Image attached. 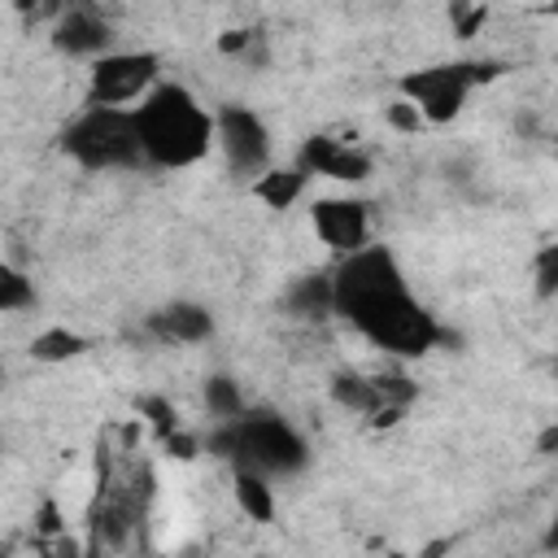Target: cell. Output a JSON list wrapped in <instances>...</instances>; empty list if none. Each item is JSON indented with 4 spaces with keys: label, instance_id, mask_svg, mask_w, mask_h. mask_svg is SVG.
<instances>
[{
    "label": "cell",
    "instance_id": "cell-15",
    "mask_svg": "<svg viewBox=\"0 0 558 558\" xmlns=\"http://www.w3.org/2000/svg\"><path fill=\"white\" fill-rule=\"evenodd\" d=\"M87 349H92V340L78 336V331H70V327H44L31 340V357L35 362H70V357H78Z\"/></svg>",
    "mask_w": 558,
    "mask_h": 558
},
{
    "label": "cell",
    "instance_id": "cell-29",
    "mask_svg": "<svg viewBox=\"0 0 558 558\" xmlns=\"http://www.w3.org/2000/svg\"><path fill=\"white\" fill-rule=\"evenodd\" d=\"M545 13H554V17H558V0H549V4H545Z\"/></svg>",
    "mask_w": 558,
    "mask_h": 558
},
{
    "label": "cell",
    "instance_id": "cell-11",
    "mask_svg": "<svg viewBox=\"0 0 558 558\" xmlns=\"http://www.w3.org/2000/svg\"><path fill=\"white\" fill-rule=\"evenodd\" d=\"M283 305L296 318H327V314H336V279L331 275H301L288 283Z\"/></svg>",
    "mask_w": 558,
    "mask_h": 558
},
{
    "label": "cell",
    "instance_id": "cell-27",
    "mask_svg": "<svg viewBox=\"0 0 558 558\" xmlns=\"http://www.w3.org/2000/svg\"><path fill=\"white\" fill-rule=\"evenodd\" d=\"M536 453H541V458H549V453H558V423H549V427H541V436H536Z\"/></svg>",
    "mask_w": 558,
    "mask_h": 558
},
{
    "label": "cell",
    "instance_id": "cell-6",
    "mask_svg": "<svg viewBox=\"0 0 558 558\" xmlns=\"http://www.w3.org/2000/svg\"><path fill=\"white\" fill-rule=\"evenodd\" d=\"M161 78L157 52H105L87 70V105H122L144 100Z\"/></svg>",
    "mask_w": 558,
    "mask_h": 558
},
{
    "label": "cell",
    "instance_id": "cell-28",
    "mask_svg": "<svg viewBox=\"0 0 558 558\" xmlns=\"http://www.w3.org/2000/svg\"><path fill=\"white\" fill-rule=\"evenodd\" d=\"M541 545H545V549H554V554H558V514H554V519H549V527H545V541H541Z\"/></svg>",
    "mask_w": 558,
    "mask_h": 558
},
{
    "label": "cell",
    "instance_id": "cell-4",
    "mask_svg": "<svg viewBox=\"0 0 558 558\" xmlns=\"http://www.w3.org/2000/svg\"><path fill=\"white\" fill-rule=\"evenodd\" d=\"M61 153L83 170H126L144 161L135 109L122 105H87L65 131Z\"/></svg>",
    "mask_w": 558,
    "mask_h": 558
},
{
    "label": "cell",
    "instance_id": "cell-23",
    "mask_svg": "<svg viewBox=\"0 0 558 558\" xmlns=\"http://www.w3.org/2000/svg\"><path fill=\"white\" fill-rule=\"evenodd\" d=\"M384 122H388L397 135H418V126H423L427 118L418 113V105H414V100H405V96L397 92V96L384 105Z\"/></svg>",
    "mask_w": 558,
    "mask_h": 558
},
{
    "label": "cell",
    "instance_id": "cell-3",
    "mask_svg": "<svg viewBox=\"0 0 558 558\" xmlns=\"http://www.w3.org/2000/svg\"><path fill=\"white\" fill-rule=\"evenodd\" d=\"M209 453L227 458L231 466H248L262 475H296L310 466V445L305 436L270 410H244L240 418H222L209 436Z\"/></svg>",
    "mask_w": 558,
    "mask_h": 558
},
{
    "label": "cell",
    "instance_id": "cell-21",
    "mask_svg": "<svg viewBox=\"0 0 558 558\" xmlns=\"http://www.w3.org/2000/svg\"><path fill=\"white\" fill-rule=\"evenodd\" d=\"M532 288L541 301L558 296V244H545L536 257H532Z\"/></svg>",
    "mask_w": 558,
    "mask_h": 558
},
{
    "label": "cell",
    "instance_id": "cell-19",
    "mask_svg": "<svg viewBox=\"0 0 558 558\" xmlns=\"http://www.w3.org/2000/svg\"><path fill=\"white\" fill-rule=\"evenodd\" d=\"M366 174H371V157H366L362 148H353V144H340V153L331 157V166H327L323 179H336V183H362Z\"/></svg>",
    "mask_w": 558,
    "mask_h": 558
},
{
    "label": "cell",
    "instance_id": "cell-25",
    "mask_svg": "<svg viewBox=\"0 0 558 558\" xmlns=\"http://www.w3.org/2000/svg\"><path fill=\"white\" fill-rule=\"evenodd\" d=\"M253 44H257V35H253V31H240V26H231V31L218 35V52H222V57H248Z\"/></svg>",
    "mask_w": 558,
    "mask_h": 558
},
{
    "label": "cell",
    "instance_id": "cell-8",
    "mask_svg": "<svg viewBox=\"0 0 558 558\" xmlns=\"http://www.w3.org/2000/svg\"><path fill=\"white\" fill-rule=\"evenodd\" d=\"M310 227L340 257L371 244V209L357 196H318L310 205Z\"/></svg>",
    "mask_w": 558,
    "mask_h": 558
},
{
    "label": "cell",
    "instance_id": "cell-10",
    "mask_svg": "<svg viewBox=\"0 0 558 558\" xmlns=\"http://www.w3.org/2000/svg\"><path fill=\"white\" fill-rule=\"evenodd\" d=\"M148 331L170 344H201L214 336V314L201 301H170L166 310L148 314Z\"/></svg>",
    "mask_w": 558,
    "mask_h": 558
},
{
    "label": "cell",
    "instance_id": "cell-9",
    "mask_svg": "<svg viewBox=\"0 0 558 558\" xmlns=\"http://www.w3.org/2000/svg\"><path fill=\"white\" fill-rule=\"evenodd\" d=\"M109 44H113V26H109V17L92 0H70L61 9L57 26H52V48L57 52H65V57H92L96 61V57L113 52Z\"/></svg>",
    "mask_w": 558,
    "mask_h": 558
},
{
    "label": "cell",
    "instance_id": "cell-24",
    "mask_svg": "<svg viewBox=\"0 0 558 558\" xmlns=\"http://www.w3.org/2000/svg\"><path fill=\"white\" fill-rule=\"evenodd\" d=\"M161 449H166V458H174V462H192L196 453H201V440L192 436V432H183V427H174L166 440H161Z\"/></svg>",
    "mask_w": 558,
    "mask_h": 558
},
{
    "label": "cell",
    "instance_id": "cell-16",
    "mask_svg": "<svg viewBox=\"0 0 558 558\" xmlns=\"http://www.w3.org/2000/svg\"><path fill=\"white\" fill-rule=\"evenodd\" d=\"M39 305V292H35V279L26 270H17L13 262L0 266V310L4 314H22V310H35Z\"/></svg>",
    "mask_w": 558,
    "mask_h": 558
},
{
    "label": "cell",
    "instance_id": "cell-17",
    "mask_svg": "<svg viewBox=\"0 0 558 558\" xmlns=\"http://www.w3.org/2000/svg\"><path fill=\"white\" fill-rule=\"evenodd\" d=\"M205 405H209V414L218 423L222 418H240L244 414V392H240V384L231 375H209L205 379Z\"/></svg>",
    "mask_w": 558,
    "mask_h": 558
},
{
    "label": "cell",
    "instance_id": "cell-5",
    "mask_svg": "<svg viewBox=\"0 0 558 558\" xmlns=\"http://www.w3.org/2000/svg\"><path fill=\"white\" fill-rule=\"evenodd\" d=\"M475 87H480L475 83V61H436V65H418V70L397 78V92L405 100H414L418 113L432 126L453 122Z\"/></svg>",
    "mask_w": 558,
    "mask_h": 558
},
{
    "label": "cell",
    "instance_id": "cell-30",
    "mask_svg": "<svg viewBox=\"0 0 558 558\" xmlns=\"http://www.w3.org/2000/svg\"><path fill=\"white\" fill-rule=\"evenodd\" d=\"M549 366H554V375H558V353H554V362H549Z\"/></svg>",
    "mask_w": 558,
    "mask_h": 558
},
{
    "label": "cell",
    "instance_id": "cell-12",
    "mask_svg": "<svg viewBox=\"0 0 558 558\" xmlns=\"http://www.w3.org/2000/svg\"><path fill=\"white\" fill-rule=\"evenodd\" d=\"M305 170L301 166H270V170H262L257 179H253V196L266 205V209H292L301 196H305Z\"/></svg>",
    "mask_w": 558,
    "mask_h": 558
},
{
    "label": "cell",
    "instance_id": "cell-31",
    "mask_svg": "<svg viewBox=\"0 0 558 558\" xmlns=\"http://www.w3.org/2000/svg\"><path fill=\"white\" fill-rule=\"evenodd\" d=\"M554 157H558V135H554Z\"/></svg>",
    "mask_w": 558,
    "mask_h": 558
},
{
    "label": "cell",
    "instance_id": "cell-14",
    "mask_svg": "<svg viewBox=\"0 0 558 558\" xmlns=\"http://www.w3.org/2000/svg\"><path fill=\"white\" fill-rule=\"evenodd\" d=\"M235 501L248 519L257 523H270L275 519V488H270V475L262 471H248V466H235Z\"/></svg>",
    "mask_w": 558,
    "mask_h": 558
},
{
    "label": "cell",
    "instance_id": "cell-7",
    "mask_svg": "<svg viewBox=\"0 0 558 558\" xmlns=\"http://www.w3.org/2000/svg\"><path fill=\"white\" fill-rule=\"evenodd\" d=\"M214 140H218L231 174H240V179L253 174L257 179L262 170H270V131H266L257 109L235 105V100L218 105L214 109Z\"/></svg>",
    "mask_w": 558,
    "mask_h": 558
},
{
    "label": "cell",
    "instance_id": "cell-13",
    "mask_svg": "<svg viewBox=\"0 0 558 558\" xmlns=\"http://www.w3.org/2000/svg\"><path fill=\"white\" fill-rule=\"evenodd\" d=\"M331 401L344 405V410H357V414H375L384 405L375 375H357V371H336L331 375Z\"/></svg>",
    "mask_w": 558,
    "mask_h": 558
},
{
    "label": "cell",
    "instance_id": "cell-20",
    "mask_svg": "<svg viewBox=\"0 0 558 558\" xmlns=\"http://www.w3.org/2000/svg\"><path fill=\"white\" fill-rule=\"evenodd\" d=\"M135 410H140V418H148V427L157 432V440H166V436L179 427V414H174V405H170L166 397H157V392H144V397L135 401Z\"/></svg>",
    "mask_w": 558,
    "mask_h": 558
},
{
    "label": "cell",
    "instance_id": "cell-22",
    "mask_svg": "<svg viewBox=\"0 0 558 558\" xmlns=\"http://www.w3.org/2000/svg\"><path fill=\"white\" fill-rule=\"evenodd\" d=\"M449 22H453V35L458 39H475L480 26L488 22V4H480V0H453L449 4Z\"/></svg>",
    "mask_w": 558,
    "mask_h": 558
},
{
    "label": "cell",
    "instance_id": "cell-1",
    "mask_svg": "<svg viewBox=\"0 0 558 558\" xmlns=\"http://www.w3.org/2000/svg\"><path fill=\"white\" fill-rule=\"evenodd\" d=\"M336 314L349 318L371 344L397 357H423L449 340V331L418 305L397 257L384 244H366L336 266Z\"/></svg>",
    "mask_w": 558,
    "mask_h": 558
},
{
    "label": "cell",
    "instance_id": "cell-18",
    "mask_svg": "<svg viewBox=\"0 0 558 558\" xmlns=\"http://www.w3.org/2000/svg\"><path fill=\"white\" fill-rule=\"evenodd\" d=\"M340 144H344V140H336V135H310V140L301 144V153H296V166H301L305 174H327V166H331V157L340 153Z\"/></svg>",
    "mask_w": 558,
    "mask_h": 558
},
{
    "label": "cell",
    "instance_id": "cell-26",
    "mask_svg": "<svg viewBox=\"0 0 558 558\" xmlns=\"http://www.w3.org/2000/svg\"><path fill=\"white\" fill-rule=\"evenodd\" d=\"M65 527V519H61V506L52 501V497H44L39 501V510H35V532H44V536H57Z\"/></svg>",
    "mask_w": 558,
    "mask_h": 558
},
{
    "label": "cell",
    "instance_id": "cell-2",
    "mask_svg": "<svg viewBox=\"0 0 558 558\" xmlns=\"http://www.w3.org/2000/svg\"><path fill=\"white\" fill-rule=\"evenodd\" d=\"M135 126H140L144 161L161 170L196 166L214 140V113L183 83H157L135 105Z\"/></svg>",
    "mask_w": 558,
    "mask_h": 558
}]
</instances>
